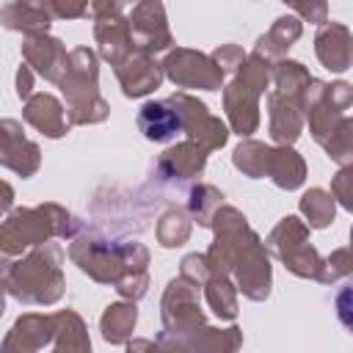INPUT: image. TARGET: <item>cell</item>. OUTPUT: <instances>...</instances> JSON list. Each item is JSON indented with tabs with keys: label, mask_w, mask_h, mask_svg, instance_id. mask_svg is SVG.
Masks as SVG:
<instances>
[{
	"label": "cell",
	"mask_w": 353,
	"mask_h": 353,
	"mask_svg": "<svg viewBox=\"0 0 353 353\" xmlns=\"http://www.w3.org/2000/svg\"><path fill=\"white\" fill-rule=\"evenodd\" d=\"M69 259L97 284H110L124 301H141L149 290V248L138 240H113L94 226L80 223Z\"/></svg>",
	"instance_id": "6da1fadb"
},
{
	"label": "cell",
	"mask_w": 353,
	"mask_h": 353,
	"mask_svg": "<svg viewBox=\"0 0 353 353\" xmlns=\"http://www.w3.org/2000/svg\"><path fill=\"white\" fill-rule=\"evenodd\" d=\"M210 229L215 232V240L210 243V254L223 268H229L237 292H243L248 301L256 303L265 301L273 284L270 254L265 251L259 234L248 226V218L237 207L221 204L210 221Z\"/></svg>",
	"instance_id": "7a4b0ae2"
},
{
	"label": "cell",
	"mask_w": 353,
	"mask_h": 353,
	"mask_svg": "<svg viewBox=\"0 0 353 353\" xmlns=\"http://www.w3.org/2000/svg\"><path fill=\"white\" fill-rule=\"evenodd\" d=\"M0 290L25 306H52L63 298V248L44 243L0 265Z\"/></svg>",
	"instance_id": "3957f363"
},
{
	"label": "cell",
	"mask_w": 353,
	"mask_h": 353,
	"mask_svg": "<svg viewBox=\"0 0 353 353\" xmlns=\"http://www.w3.org/2000/svg\"><path fill=\"white\" fill-rule=\"evenodd\" d=\"M77 226L80 221L55 201H44L39 207H14L6 218H0V265L55 237L72 240Z\"/></svg>",
	"instance_id": "277c9868"
},
{
	"label": "cell",
	"mask_w": 353,
	"mask_h": 353,
	"mask_svg": "<svg viewBox=\"0 0 353 353\" xmlns=\"http://www.w3.org/2000/svg\"><path fill=\"white\" fill-rule=\"evenodd\" d=\"M58 88L66 99L69 127L102 124L110 116V105L99 94V61L91 47L80 44L69 52V63Z\"/></svg>",
	"instance_id": "5b68a950"
},
{
	"label": "cell",
	"mask_w": 353,
	"mask_h": 353,
	"mask_svg": "<svg viewBox=\"0 0 353 353\" xmlns=\"http://www.w3.org/2000/svg\"><path fill=\"white\" fill-rule=\"evenodd\" d=\"M273 63L256 52H248L243 66L234 72L232 83L223 88V110L229 130L248 138L259 127V97L270 85Z\"/></svg>",
	"instance_id": "8992f818"
},
{
	"label": "cell",
	"mask_w": 353,
	"mask_h": 353,
	"mask_svg": "<svg viewBox=\"0 0 353 353\" xmlns=\"http://www.w3.org/2000/svg\"><path fill=\"white\" fill-rule=\"evenodd\" d=\"M350 105H353V88L350 83L339 80V83H325L312 77L303 99H301V110H303V121H309V132L312 138L325 146L336 130L350 119Z\"/></svg>",
	"instance_id": "52a82bcc"
},
{
	"label": "cell",
	"mask_w": 353,
	"mask_h": 353,
	"mask_svg": "<svg viewBox=\"0 0 353 353\" xmlns=\"http://www.w3.org/2000/svg\"><path fill=\"white\" fill-rule=\"evenodd\" d=\"M265 251L279 256L284 268L298 279H317L323 256L309 243V226L298 215H284L265 237Z\"/></svg>",
	"instance_id": "ba28073f"
},
{
	"label": "cell",
	"mask_w": 353,
	"mask_h": 353,
	"mask_svg": "<svg viewBox=\"0 0 353 353\" xmlns=\"http://www.w3.org/2000/svg\"><path fill=\"white\" fill-rule=\"evenodd\" d=\"M160 320H163V334H168L176 342H185L190 334L207 325L199 303V287L185 281L182 276L171 279L160 301Z\"/></svg>",
	"instance_id": "9c48e42d"
},
{
	"label": "cell",
	"mask_w": 353,
	"mask_h": 353,
	"mask_svg": "<svg viewBox=\"0 0 353 353\" xmlns=\"http://www.w3.org/2000/svg\"><path fill=\"white\" fill-rule=\"evenodd\" d=\"M127 6L119 0H97L88 3V14L94 17V39L99 58L108 61L113 69L124 63L135 50L130 39V25H127Z\"/></svg>",
	"instance_id": "30bf717a"
},
{
	"label": "cell",
	"mask_w": 353,
	"mask_h": 353,
	"mask_svg": "<svg viewBox=\"0 0 353 353\" xmlns=\"http://www.w3.org/2000/svg\"><path fill=\"white\" fill-rule=\"evenodd\" d=\"M168 102L176 110L179 127L188 135V141L199 143L207 154L215 152V149H221L229 141V127L218 116H212L210 108L199 97H193L188 91H176V94L168 97Z\"/></svg>",
	"instance_id": "8fae6325"
},
{
	"label": "cell",
	"mask_w": 353,
	"mask_h": 353,
	"mask_svg": "<svg viewBox=\"0 0 353 353\" xmlns=\"http://www.w3.org/2000/svg\"><path fill=\"white\" fill-rule=\"evenodd\" d=\"M163 77H168L176 88H199V91H218L223 85V72L207 52L190 47H174L160 61Z\"/></svg>",
	"instance_id": "7c38bea8"
},
{
	"label": "cell",
	"mask_w": 353,
	"mask_h": 353,
	"mask_svg": "<svg viewBox=\"0 0 353 353\" xmlns=\"http://www.w3.org/2000/svg\"><path fill=\"white\" fill-rule=\"evenodd\" d=\"M127 25H130V39H132L135 52L157 55V52L174 50V36H171L163 3H157V0L135 3L127 11Z\"/></svg>",
	"instance_id": "4fadbf2b"
},
{
	"label": "cell",
	"mask_w": 353,
	"mask_h": 353,
	"mask_svg": "<svg viewBox=\"0 0 353 353\" xmlns=\"http://www.w3.org/2000/svg\"><path fill=\"white\" fill-rule=\"evenodd\" d=\"M0 165L19 174L22 179L33 176L41 165L39 143L25 138V130L17 119H0Z\"/></svg>",
	"instance_id": "5bb4252c"
},
{
	"label": "cell",
	"mask_w": 353,
	"mask_h": 353,
	"mask_svg": "<svg viewBox=\"0 0 353 353\" xmlns=\"http://www.w3.org/2000/svg\"><path fill=\"white\" fill-rule=\"evenodd\" d=\"M22 63L44 77L47 83H61L63 72H66V63H69V52L63 47L61 39L50 36V33H41V36H25L22 41Z\"/></svg>",
	"instance_id": "9a60e30c"
},
{
	"label": "cell",
	"mask_w": 353,
	"mask_h": 353,
	"mask_svg": "<svg viewBox=\"0 0 353 353\" xmlns=\"http://www.w3.org/2000/svg\"><path fill=\"white\" fill-rule=\"evenodd\" d=\"M55 336V317L41 312H25L14 320L6 339L0 342V353H39L41 347L52 345Z\"/></svg>",
	"instance_id": "2e32d148"
},
{
	"label": "cell",
	"mask_w": 353,
	"mask_h": 353,
	"mask_svg": "<svg viewBox=\"0 0 353 353\" xmlns=\"http://www.w3.org/2000/svg\"><path fill=\"white\" fill-rule=\"evenodd\" d=\"M204 165H207V152L193 143V141H179L174 146H168L157 163H154V176L160 182H188V179H196L204 174Z\"/></svg>",
	"instance_id": "e0dca14e"
},
{
	"label": "cell",
	"mask_w": 353,
	"mask_h": 353,
	"mask_svg": "<svg viewBox=\"0 0 353 353\" xmlns=\"http://www.w3.org/2000/svg\"><path fill=\"white\" fill-rule=\"evenodd\" d=\"M116 77L121 85V94L127 99H138L146 97L152 91L160 88L163 83V66L154 55H143V52H132L124 63L116 66Z\"/></svg>",
	"instance_id": "ac0fdd59"
},
{
	"label": "cell",
	"mask_w": 353,
	"mask_h": 353,
	"mask_svg": "<svg viewBox=\"0 0 353 353\" xmlns=\"http://www.w3.org/2000/svg\"><path fill=\"white\" fill-rule=\"evenodd\" d=\"M268 132L276 146H292L303 132V110L301 99L281 97L276 91H268Z\"/></svg>",
	"instance_id": "d6986e66"
},
{
	"label": "cell",
	"mask_w": 353,
	"mask_h": 353,
	"mask_svg": "<svg viewBox=\"0 0 353 353\" xmlns=\"http://www.w3.org/2000/svg\"><path fill=\"white\" fill-rule=\"evenodd\" d=\"M314 55L328 72H347L353 63V36L342 22H325L314 36Z\"/></svg>",
	"instance_id": "ffe728a7"
},
{
	"label": "cell",
	"mask_w": 353,
	"mask_h": 353,
	"mask_svg": "<svg viewBox=\"0 0 353 353\" xmlns=\"http://www.w3.org/2000/svg\"><path fill=\"white\" fill-rule=\"evenodd\" d=\"M22 119L39 130L44 138H63L69 132V121H66V108L61 105L58 97L47 94V91H36L25 108H22Z\"/></svg>",
	"instance_id": "44dd1931"
},
{
	"label": "cell",
	"mask_w": 353,
	"mask_h": 353,
	"mask_svg": "<svg viewBox=\"0 0 353 353\" xmlns=\"http://www.w3.org/2000/svg\"><path fill=\"white\" fill-rule=\"evenodd\" d=\"M135 124H138V130L143 132V138L152 141V143H165V141H171L176 132H182L179 116H176V110L171 108L168 99L143 102V108L138 110Z\"/></svg>",
	"instance_id": "7402d4cb"
},
{
	"label": "cell",
	"mask_w": 353,
	"mask_h": 353,
	"mask_svg": "<svg viewBox=\"0 0 353 353\" xmlns=\"http://www.w3.org/2000/svg\"><path fill=\"white\" fill-rule=\"evenodd\" d=\"M0 22L3 28L25 36H41L50 30V11L44 3H30V0H14L0 8Z\"/></svg>",
	"instance_id": "603a6c76"
},
{
	"label": "cell",
	"mask_w": 353,
	"mask_h": 353,
	"mask_svg": "<svg viewBox=\"0 0 353 353\" xmlns=\"http://www.w3.org/2000/svg\"><path fill=\"white\" fill-rule=\"evenodd\" d=\"M301 33H303V22L295 14H284V17H279L270 25V30L265 36L256 39V44H254L251 52L262 55L270 63H279L281 58H287V50L301 39Z\"/></svg>",
	"instance_id": "cb8c5ba5"
},
{
	"label": "cell",
	"mask_w": 353,
	"mask_h": 353,
	"mask_svg": "<svg viewBox=\"0 0 353 353\" xmlns=\"http://www.w3.org/2000/svg\"><path fill=\"white\" fill-rule=\"evenodd\" d=\"M265 176L281 190H298L306 179V163L292 146H270Z\"/></svg>",
	"instance_id": "d4e9b609"
},
{
	"label": "cell",
	"mask_w": 353,
	"mask_h": 353,
	"mask_svg": "<svg viewBox=\"0 0 353 353\" xmlns=\"http://www.w3.org/2000/svg\"><path fill=\"white\" fill-rule=\"evenodd\" d=\"M55 317V336H52V353H91V339L85 320L74 309L52 312Z\"/></svg>",
	"instance_id": "484cf974"
},
{
	"label": "cell",
	"mask_w": 353,
	"mask_h": 353,
	"mask_svg": "<svg viewBox=\"0 0 353 353\" xmlns=\"http://www.w3.org/2000/svg\"><path fill=\"white\" fill-rule=\"evenodd\" d=\"M243 345V328L229 325V328H215V325H201L196 334H190L182 347L188 353H237Z\"/></svg>",
	"instance_id": "4316f807"
},
{
	"label": "cell",
	"mask_w": 353,
	"mask_h": 353,
	"mask_svg": "<svg viewBox=\"0 0 353 353\" xmlns=\"http://www.w3.org/2000/svg\"><path fill=\"white\" fill-rule=\"evenodd\" d=\"M135 323H138V309L132 301H116L110 306H105L102 317H99V331H102V339L110 342V345H127L132 339V331H135Z\"/></svg>",
	"instance_id": "83f0119b"
},
{
	"label": "cell",
	"mask_w": 353,
	"mask_h": 353,
	"mask_svg": "<svg viewBox=\"0 0 353 353\" xmlns=\"http://www.w3.org/2000/svg\"><path fill=\"white\" fill-rule=\"evenodd\" d=\"M201 292H204V301L210 306V312L223 320V323H232L237 317V287L229 276H210L204 284H201Z\"/></svg>",
	"instance_id": "f1b7e54d"
},
{
	"label": "cell",
	"mask_w": 353,
	"mask_h": 353,
	"mask_svg": "<svg viewBox=\"0 0 353 353\" xmlns=\"http://www.w3.org/2000/svg\"><path fill=\"white\" fill-rule=\"evenodd\" d=\"M312 74L309 69L301 63V61H292V58H281L279 63H273V74H270V83L276 85L273 91L281 94V97H292V99H303V91L309 85Z\"/></svg>",
	"instance_id": "f546056e"
},
{
	"label": "cell",
	"mask_w": 353,
	"mask_h": 353,
	"mask_svg": "<svg viewBox=\"0 0 353 353\" xmlns=\"http://www.w3.org/2000/svg\"><path fill=\"white\" fill-rule=\"evenodd\" d=\"M223 204V193L210 185V182H196L190 185L188 190V199H185V212L190 215V221H196L199 226L210 229V221L215 215V210Z\"/></svg>",
	"instance_id": "4dcf8cb0"
},
{
	"label": "cell",
	"mask_w": 353,
	"mask_h": 353,
	"mask_svg": "<svg viewBox=\"0 0 353 353\" xmlns=\"http://www.w3.org/2000/svg\"><path fill=\"white\" fill-rule=\"evenodd\" d=\"M190 232H193V221L185 212V207H176V204L168 207L160 215L157 226H154V237H157V243L163 248H179V245H185L190 240Z\"/></svg>",
	"instance_id": "1f68e13d"
},
{
	"label": "cell",
	"mask_w": 353,
	"mask_h": 353,
	"mask_svg": "<svg viewBox=\"0 0 353 353\" xmlns=\"http://www.w3.org/2000/svg\"><path fill=\"white\" fill-rule=\"evenodd\" d=\"M298 210H301V215L306 218L303 223H306L309 229H325V226H331V221H334L336 201L331 199L328 190H323V188H309V190L301 196Z\"/></svg>",
	"instance_id": "d6a6232c"
},
{
	"label": "cell",
	"mask_w": 353,
	"mask_h": 353,
	"mask_svg": "<svg viewBox=\"0 0 353 353\" xmlns=\"http://www.w3.org/2000/svg\"><path fill=\"white\" fill-rule=\"evenodd\" d=\"M268 152L270 146L254 138L240 141V146L232 152V163L237 171H243L248 179H262L265 176V163H268Z\"/></svg>",
	"instance_id": "836d02e7"
},
{
	"label": "cell",
	"mask_w": 353,
	"mask_h": 353,
	"mask_svg": "<svg viewBox=\"0 0 353 353\" xmlns=\"http://www.w3.org/2000/svg\"><path fill=\"white\" fill-rule=\"evenodd\" d=\"M347 276H350V251L347 248H336V251H331L323 259L320 273H317V281L334 284L336 279H347Z\"/></svg>",
	"instance_id": "e575fe53"
},
{
	"label": "cell",
	"mask_w": 353,
	"mask_h": 353,
	"mask_svg": "<svg viewBox=\"0 0 353 353\" xmlns=\"http://www.w3.org/2000/svg\"><path fill=\"white\" fill-rule=\"evenodd\" d=\"M127 353H188L182 342L171 339L168 334H160L157 339H130Z\"/></svg>",
	"instance_id": "d590c367"
},
{
	"label": "cell",
	"mask_w": 353,
	"mask_h": 353,
	"mask_svg": "<svg viewBox=\"0 0 353 353\" xmlns=\"http://www.w3.org/2000/svg\"><path fill=\"white\" fill-rule=\"evenodd\" d=\"M331 199H336L345 210H353V163L339 165V171L331 179Z\"/></svg>",
	"instance_id": "8d00e7d4"
},
{
	"label": "cell",
	"mask_w": 353,
	"mask_h": 353,
	"mask_svg": "<svg viewBox=\"0 0 353 353\" xmlns=\"http://www.w3.org/2000/svg\"><path fill=\"white\" fill-rule=\"evenodd\" d=\"M212 61H215V66L223 72V77L226 74H234L240 66H243V61H245V52H243V47L240 44H221V47H215L212 50V55H210Z\"/></svg>",
	"instance_id": "74e56055"
},
{
	"label": "cell",
	"mask_w": 353,
	"mask_h": 353,
	"mask_svg": "<svg viewBox=\"0 0 353 353\" xmlns=\"http://www.w3.org/2000/svg\"><path fill=\"white\" fill-rule=\"evenodd\" d=\"M179 276L201 290V284L210 279V268H207L204 254H188V256L179 262Z\"/></svg>",
	"instance_id": "f35d334b"
},
{
	"label": "cell",
	"mask_w": 353,
	"mask_h": 353,
	"mask_svg": "<svg viewBox=\"0 0 353 353\" xmlns=\"http://www.w3.org/2000/svg\"><path fill=\"white\" fill-rule=\"evenodd\" d=\"M50 17L52 19H80V17H88V3H63V0H50L44 3Z\"/></svg>",
	"instance_id": "ab89813d"
},
{
	"label": "cell",
	"mask_w": 353,
	"mask_h": 353,
	"mask_svg": "<svg viewBox=\"0 0 353 353\" xmlns=\"http://www.w3.org/2000/svg\"><path fill=\"white\" fill-rule=\"evenodd\" d=\"M290 11L298 14V19H309L314 25H325L328 22V6L325 3H292Z\"/></svg>",
	"instance_id": "60d3db41"
},
{
	"label": "cell",
	"mask_w": 353,
	"mask_h": 353,
	"mask_svg": "<svg viewBox=\"0 0 353 353\" xmlns=\"http://www.w3.org/2000/svg\"><path fill=\"white\" fill-rule=\"evenodd\" d=\"M33 94H36V74L22 63V66L17 69V97H19L22 102H28Z\"/></svg>",
	"instance_id": "b9f144b4"
},
{
	"label": "cell",
	"mask_w": 353,
	"mask_h": 353,
	"mask_svg": "<svg viewBox=\"0 0 353 353\" xmlns=\"http://www.w3.org/2000/svg\"><path fill=\"white\" fill-rule=\"evenodd\" d=\"M11 210H14V188L6 179H0V218H6Z\"/></svg>",
	"instance_id": "7bdbcfd3"
},
{
	"label": "cell",
	"mask_w": 353,
	"mask_h": 353,
	"mask_svg": "<svg viewBox=\"0 0 353 353\" xmlns=\"http://www.w3.org/2000/svg\"><path fill=\"white\" fill-rule=\"evenodd\" d=\"M3 312H6V292L0 290V317H3Z\"/></svg>",
	"instance_id": "ee69618b"
}]
</instances>
